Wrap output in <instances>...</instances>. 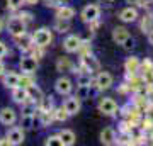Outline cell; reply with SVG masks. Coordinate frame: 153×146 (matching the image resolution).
Here are the masks:
<instances>
[{"label": "cell", "mask_w": 153, "mask_h": 146, "mask_svg": "<svg viewBox=\"0 0 153 146\" xmlns=\"http://www.w3.org/2000/svg\"><path fill=\"white\" fill-rule=\"evenodd\" d=\"M33 41H34L36 46L46 48V46H49L51 41H53V33L49 31L48 27H41V29H38V31L33 34Z\"/></svg>", "instance_id": "1"}, {"label": "cell", "mask_w": 153, "mask_h": 146, "mask_svg": "<svg viewBox=\"0 0 153 146\" xmlns=\"http://www.w3.org/2000/svg\"><path fill=\"white\" fill-rule=\"evenodd\" d=\"M117 110H119V107H117L114 99H111V97L100 99V102H99V112L100 114H104V116H114Z\"/></svg>", "instance_id": "2"}, {"label": "cell", "mask_w": 153, "mask_h": 146, "mask_svg": "<svg viewBox=\"0 0 153 146\" xmlns=\"http://www.w3.org/2000/svg\"><path fill=\"white\" fill-rule=\"evenodd\" d=\"M100 143L102 145H116L117 143V134L112 127H105L100 133Z\"/></svg>", "instance_id": "14"}, {"label": "cell", "mask_w": 153, "mask_h": 146, "mask_svg": "<svg viewBox=\"0 0 153 146\" xmlns=\"http://www.w3.org/2000/svg\"><path fill=\"white\" fill-rule=\"evenodd\" d=\"M141 129H146V131H150V129H152V127H153V121L152 119H145V121H143V122H141Z\"/></svg>", "instance_id": "39"}, {"label": "cell", "mask_w": 153, "mask_h": 146, "mask_svg": "<svg viewBox=\"0 0 153 146\" xmlns=\"http://www.w3.org/2000/svg\"><path fill=\"white\" fill-rule=\"evenodd\" d=\"M80 44H82V38L71 34V36H66L65 38V41H63V49H65L66 53H76L78 48H80Z\"/></svg>", "instance_id": "9"}, {"label": "cell", "mask_w": 153, "mask_h": 146, "mask_svg": "<svg viewBox=\"0 0 153 146\" xmlns=\"http://www.w3.org/2000/svg\"><path fill=\"white\" fill-rule=\"evenodd\" d=\"M133 46H134V41H133V38H131V36H129V38H128V39H126V41H124V43H123V48H124V49H128V51H129V49H131Z\"/></svg>", "instance_id": "38"}, {"label": "cell", "mask_w": 153, "mask_h": 146, "mask_svg": "<svg viewBox=\"0 0 153 146\" xmlns=\"http://www.w3.org/2000/svg\"><path fill=\"white\" fill-rule=\"evenodd\" d=\"M94 85H95L97 90H107V88H111V85H112V75H111L109 71H100V73L95 76Z\"/></svg>", "instance_id": "6"}, {"label": "cell", "mask_w": 153, "mask_h": 146, "mask_svg": "<svg viewBox=\"0 0 153 146\" xmlns=\"http://www.w3.org/2000/svg\"><path fill=\"white\" fill-rule=\"evenodd\" d=\"M97 68H99V61L92 56V53L85 54V56H80V71H88V73H92V71H95ZM80 71H78V73H80Z\"/></svg>", "instance_id": "7"}, {"label": "cell", "mask_w": 153, "mask_h": 146, "mask_svg": "<svg viewBox=\"0 0 153 146\" xmlns=\"http://www.w3.org/2000/svg\"><path fill=\"white\" fill-rule=\"evenodd\" d=\"M99 16H100V9H99V5H95V4H88V5H85L82 9V14H80V17H82L83 22H94L97 21Z\"/></svg>", "instance_id": "3"}, {"label": "cell", "mask_w": 153, "mask_h": 146, "mask_svg": "<svg viewBox=\"0 0 153 146\" xmlns=\"http://www.w3.org/2000/svg\"><path fill=\"white\" fill-rule=\"evenodd\" d=\"M39 0H24V4H27V5H36Z\"/></svg>", "instance_id": "43"}, {"label": "cell", "mask_w": 153, "mask_h": 146, "mask_svg": "<svg viewBox=\"0 0 153 146\" xmlns=\"http://www.w3.org/2000/svg\"><path fill=\"white\" fill-rule=\"evenodd\" d=\"M119 19L123 22H134L138 19V10L133 5L126 7V9H123V10L119 12Z\"/></svg>", "instance_id": "17"}, {"label": "cell", "mask_w": 153, "mask_h": 146, "mask_svg": "<svg viewBox=\"0 0 153 146\" xmlns=\"http://www.w3.org/2000/svg\"><path fill=\"white\" fill-rule=\"evenodd\" d=\"M7 29H9V33L12 36H19V34L26 33V24L22 22V19L19 16H16V17H10L7 21Z\"/></svg>", "instance_id": "5"}, {"label": "cell", "mask_w": 153, "mask_h": 146, "mask_svg": "<svg viewBox=\"0 0 153 146\" xmlns=\"http://www.w3.org/2000/svg\"><path fill=\"white\" fill-rule=\"evenodd\" d=\"M44 145L46 146H63V143H61L60 134H55V136H48L44 139Z\"/></svg>", "instance_id": "33"}, {"label": "cell", "mask_w": 153, "mask_h": 146, "mask_svg": "<svg viewBox=\"0 0 153 146\" xmlns=\"http://www.w3.org/2000/svg\"><path fill=\"white\" fill-rule=\"evenodd\" d=\"M0 145H4V146L10 145V141H9V138H4V139H0Z\"/></svg>", "instance_id": "44"}, {"label": "cell", "mask_w": 153, "mask_h": 146, "mask_svg": "<svg viewBox=\"0 0 153 146\" xmlns=\"http://www.w3.org/2000/svg\"><path fill=\"white\" fill-rule=\"evenodd\" d=\"M19 66H21L22 73L34 75L36 70H38V60H36L34 56H22L21 61H19Z\"/></svg>", "instance_id": "4"}, {"label": "cell", "mask_w": 153, "mask_h": 146, "mask_svg": "<svg viewBox=\"0 0 153 146\" xmlns=\"http://www.w3.org/2000/svg\"><path fill=\"white\" fill-rule=\"evenodd\" d=\"M61 2L63 0H43V4L46 7H53V9H58V7L61 5Z\"/></svg>", "instance_id": "37"}, {"label": "cell", "mask_w": 153, "mask_h": 146, "mask_svg": "<svg viewBox=\"0 0 153 146\" xmlns=\"http://www.w3.org/2000/svg\"><path fill=\"white\" fill-rule=\"evenodd\" d=\"M92 83V76L88 71H80L76 76V85H90Z\"/></svg>", "instance_id": "28"}, {"label": "cell", "mask_w": 153, "mask_h": 146, "mask_svg": "<svg viewBox=\"0 0 153 146\" xmlns=\"http://www.w3.org/2000/svg\"><path fill=\"white\" fill-rule=\"evenodd\" d=\"M126 4H131V5H140L141 0H126Z\"/></svg>", "instance_id": "42"}, {"label": "cell", "mask_w": 153, "mask_h": 146, "mask_svg": "<svg viewBox=\"0 0 153 146\" xmlns=\"http://www.w3.org/2000/svg\"><path fill=\"white\" fill-rule=\"evenodd\" d=\"M5 54H7V46H5V43L0 41V58H4Z\"/></svg>", "instance_id": "40"}, {"label": "cell", "mask_w": 153, "mask_h": 146, "mask_svg": "<svg viewBox=\"0 0 153 146\" xmlns=\"http://www.w3.org/2000/svg\"><path fill=\"white\" fill-rule=\"evenodd\" d=\"M73 16H75V10H73V7L60 5L58 9H56V17H58V19H68V21H70Z\"/></svg>", "instance_id": "20"}, {"label": "cell", "mask_w": 153, "mask_h": 146, "mask_svg": "<svg viewBox=\"0 0 153 146\" xmlns=\"http://www.w3.org/2000/svg\"><path fill=\"white\" fill-rule=\"evenodd\" d=\"M27 95H29V99H31L33 102H36L38 105H39V102H41V99L44 97L43 92H41V88H38V87H36V83H34V85H31L27 88Z\"/></svg>", "instance_id": "22"}, {"label": "cell", "mask_w": 153, "mask_h": 146, "mask_svg": "<svg viewBox=\"0 0 153 146\" xmlns=\"http://www.w3.org/2000/svg\"><path fill=\"white\" fill-rule=\"evenodd\" d=\"M152 27H153V16H152V14H146V16L141 19V29H143V33H145V31L148 33Z\"/></svg>", "instance_id": "31"}, {"label": "cell", "mask_w": 153, "mask_h": 146, "mask_svg": "<svg viewBox=\"0 0 153 146\" xmlns=\"http://www.w3.org/2000/svg\"><path fill=\"white\" fill-rule=\"evenodd\" d=\"M7 138L10 141V145H22L24 143V129L22 127H12L7 133Z\"/></svg>", "instance_id": "15"}, {"label": "cell", "mask_w": 153, "mask_h": 146, "mask_svg": "<svg viewBox=\"0 0 153 146\" xmlns=\"http://www.w3.org/2000/svg\"><path fill=\"white\" fill-rule=\"evenodd\" d=\"M128 38H129V33H128L126 27H114V31H112V41L116 44H121L123 46V43Z\"/></svg>", "instance_id": "19"}, {"label": "cell", "mask_w": 153, "mask_h": 146, "mask_svg": "<svg viewBox=\"0 0 153 146\" xmlns=\"http://www.w3.org/2000/svg\"><path fill=\"white\" fill-rule=\"evenodd\" d=\"M90 95V85H78L76 87V97L80 100H85Z\"/></svg>", "instance_id": "30"}, {"label": "cell", "mask_w": 153, "mask_h": 146, "mask_svg": "<svg viewBox=\"0 0 153 146\" xmlns=\"http://www.w3.org/2000/svg\"><path fill=\"white\" fill-rule=\"evenodd\" d=\"M19 17L22 19V22H24L26 26H27L29 22H33V14H31V12H21V14H19Z\"/></svg>", "instance_id": "36"}, {"label": "cell", "mask_w": 153, "mask_h": 146, "mask_svg": "<svg viewBox=\"0 0 153 146\" xmlns=\"http://www.w3.org/2000/svg\"><path fill=\"white\" fill-rule=\"evenodd\" d=\"M34 114H22V119H21V126L22 129H31L34 124Z\"/></svg>", "instance_id": "27"}, {"label": "cell", "mask_w": 153, "mask_h": 146, "mask_svg": "<svg viewBox=\"0 0 153 146\" xmlns=\"http://www.w3.org/2000/svg\"><path fill=\"white\" fill-rule=\"evenodd\" d=\"M60 138H61V143H63V146H71L75 145V133L70 129H63L60 131Z\"/></svg>", "instance_id": "21"}, {"label": "cell", "mask_w": 153, "mask_h": 146, "mask_svg": "<svg viewBox=\"0 0 153 146\" xmlns=\"http://www.w3.org/2000/svg\"><path fill=\"white\" fill-rule=\"evenodd\" d=\"M53 117H55V121H58V122H65V121L70 117V114L65 110V107H58V109H53Z\"/></svg>", "instance_id": "26"}, {"label": "cell", "mask_w": 153, "mask_h": 146, "mask_svg": "<svg viewBox=\"0 0 153 146\" xmlns=\"http://www.w3.org/2000/svg\"><path fill=\"white\" fill-rule=\"evenodd\" d=\"M124 68H126L128 73L136 75L138 71H140V68H141V61L138 60L136 56H129V58L126 60V63H124Z\"/></svg>", "instance_id": "18"}, {"label": "cell", "mask_w": 153, "mask_h": 146, "mask_svg": "<svg viewBox=\"0 0 153 146\" xmlns=\"http://www.w3.org/2000/svg\"><path fill=\"white\" fill-rule=\"evenodd\" d=\"M4 26H5V22H4V21H2V19H0V33L4 31Z\"/></svg>", "instance_id": "46"}, {"label": "cell", "mask_w": 153, "mask_h": 146, "mask_svg": "<svg viewBox=\"0 0 153 146\" xmlns=\"http://www.w3.org/2000/svg\"><path fill=\"white\" fill-rule=\"evenodd\" d=\"M56 68H58V71H73L75 70L73 63H71L68 58H58V61H56Z\"/></svg>", "instance_id": "24"}, {"label": "cell", "mask_w": 153, "mask_h": 146, "mask_svg": "<svg viewBox=\"0 0 153 146\" xmlns=\"http://www.w3.org/2000/svg\"><path fill=\"white\" fill-rule=\"evenodd\" d=\"M12 100L17 104H24L26 100H29V95H27V88H24V87H16V88H12Z\"/></svg>", "instance_id": "16"}, {"label": "cell", "mask_w": 153, "mask_h": 146, "mask_svg": "<svg viewBox=\"0 0 153 146\" xmlns=\"http://www.w3.org/2000/svg\"><path fill=\"white\" fill-rule=\"evenodd\" d=\"M38 107L41 110H53V97H43Z\"/></svg>", "instance_id": "32"}, {"label": "cell", "mask_w": 153, "mask_h": 146, "mask_svg": "<svg viewBox=\"0 0 153 146\" xmlns=\"http://www.w3.org/2000/svg\"><path fill=\"white\" fill-rule=\"evenodd\" d=\"M70 21L68 19H58L56 17V21H55V29L58 31V33H68L70 31Z\"/></svg>", "instance_id": "25"}, {"label": "cell", "mask_w": 153, "mask_h": 146, "mask_svg": "<svg viewBox=\"0 0 153 146\" xmlns=\"http://www.w3.org/2000/svg\"><path fill=\"white\" fill-rule=\"evenodd\" d=\"M148 43L153 46V27L150 29V31H148Z\"/></svg>", "instance_id": "41"}, {"label": "cell", "mask_w": 153, "mask_h": 146, "mask_svg": "<svg viewBox=\"0 0 153 146\" xmlns=\"http://www.w3.org/2000/svg\"><path fill=\"white\" fill-rule=\"evenodd\" d=\"M55 90L60 95H70L71 90H73V83H71L70 78H66V76H61V78H58L55 83Z\"/></svg>", "instance_id": "8"}, {"label": "cell", "mask_w": 153, "mask_h": 146, "mask_svg": "<svg viewBox=\"0 0 153 146\" xmlns=\"http://www.w3.org/2000/svg\"><path fill=\"white\" fill-rule=\"evenodd\" d=\"M63 107H65V110L70 114V116H75V114L80 112V99L76 97V95L68 97L65 100V104H63Z\"/></svg>", "instance_id": "12"}, {"label": "cell", "mask_w": 153, "mask_h": 146, "mask_svg": "<svg viewBox=\"0 0 153 146\" xmlns=\"http://www.w3.org/2000/svg\"><path fill=\"white\" fill-rule=\"evenodd\" d=\"M19 78H21V75H17L14 71H5L2 75V83H4V87H7V88L12 90V88L19 87Z\"/></svg>", "instance_id": "13"}, {"label": "cell", "mask_w": 153, "mask_h": 146, "mask_svg": "<svg viewBox=\"0 0 153 146\" xmlns=\"http://www.w3.org/2000/svg\"><path fill=\"white\" fill-rule=\"evenodd\" d=\"M4 73H5V65H4V63L0 61V76L4 75Z\"/></svg>", "instance_id": "45"}, {"label": "cell", "mask_w": 153, "mask_h": 146, "mask_svg": "<svg viewBox=\"0 0 153 146\" xmlns=\"http://www.w3.org/2000/svg\"><path fill=\"white\" fill-rule=\"evenodd\" d=\"M14 41H16L17 48L22 49V51H29V49L34 46L33 36H29L27 33H22V34H19V36H14Z\"/></svg>", "instance_id": "10"}, {"label": "cell", "mask_w": 153, "mask_h": 146, "mask_svg": "<svg viewBox=\"0 0 153 146\" xmlns=\"http://www.w3.org/2000/svg\"><path fill=\"white\" fill-rule=\"evenodd\" d=\"M22 5H24V0H7V7L12 9V10H16V9H19Z\"/></svg>", "instance_id": "35"}, {"label": "cell", "mask_w": 153, "mask_h": 146, "mask_svg": "<svg viewBox=\"0 0 153 146\" xmlns=\"http://www.w3.org/2000/svg\"><path fill=\"white\" fill-rule=\"evenodd\" d=\"M36 82H34L33 75H29V73H22L21 78H19V85L24 87V88H29L31 85H34Z\"/></svg>", "instance_id": "29"}, {"label": "cell", "mask_w": 153, "mask_h": 146, "mask_svg": "<svg viewBox=\"0 0 153 146\" xmlns=\"http://www.w3.org/2000/svg\"><path fill=\"white\" fill-rule=\"evenodd\" d=\"M53 121H55L53 110H41V109H39V124L41 126H49Z\"/></svg>", "instance_id": "23"}, {"label": "cell", "mask_w": 153, "mask_h": 146, "mask_svg": "<svg viewBox=\"0 0 153 146\" xmlns=\"http://www.w3.org/2000/svg\"><path fill=\"white\" fill-rule=\"evenodd\" d=\"M76 53L80 54V56H85V54H90L92 53V48H90V43L88 41H83L82 39V44H80V48H78V51Z\"/></svg>", "instance_id": "34"}, {"label": "cell", "mask_w": 153, "mask_h": 146, "mask_svg": "<svg viewBox=\"0 0 153 146\" xmlns=\"http://www.w3.org/2000/svg\"><path fill=\"white\" fill-rule=\"evenodd\" d=\"M17 121V114L14 109L10 107H4L0 110V122L4 126H12L14 122Z\"/></svg>", "instance_id": "11"}]
</instances>
